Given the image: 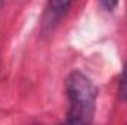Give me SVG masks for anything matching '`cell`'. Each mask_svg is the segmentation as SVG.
<instances>
[{"instance_id": "3957f363", "label": "cell", "mask_w": 127, "mask_h": 125, "mask_svg": "<svg viewBox=\"0 0 127 125\" xmlns=\"http://www.w3.org/2000/svg\"><path fill=\"white\" fill-rule=\"evenodd\" d=\"M120 97L127 102V66L124 68V72H123L121 81H120Z\"/></svg>"}, {"instance_id": "5b68a950", "label": "cell", "mask_w": 127, "mask_h": 125, "mask_svg": "<svg viewBox=\"0 0 127 125\" xmlns=\"http://www.w3.org/2000/svg\"><path fill=\"white\" fill-rule=\"evenodd\" d=\"M1 4H3V0H0V6H1Z\"/></svg>"}, {"instance_id": "6da1fadb", "label": "cell", "mask_w": 127, "mask_h": 125, "mask_svg": "<svg viewBox=\"0 0 127 125\" xmlns=\"http://www.w3.org/2000/svg\"><path fill=\"white\" fill-rule=\"evenodd\" d=\"M66 96L69 100L68 122L69 124H89L93 119L96 104L95 84L81 72L75 71L69 74L65 83Z\"/></svg>"}, {"instance_id": "277c9868", "label": "cell", "mask_w": 127, "mask_h": 125, "mask_svg": "<svg viewBox=\"0 0 127 125\" xmlns=\"http://www.w3.org/2000/svg\"><path fill=\"white\" fill-rule=\"evenodd\" d=\"M99 1H100V4L106 10H114L115 6H117V3H118V0H99Z\"/></svg>"}, {"instance_id": "7a4b0ae2", "label": "cell", "mask_w": 127, "mask_h": 125, "mask_svg": "<svg viewBox=\"0 0 127 125\" xmlns=\"http://www.w3.org/2000/svg\"><path fill=\"white\" fill-rule=\"evenodd\" d=\"M72 0H49V4H47V13H49V18L47 19H58L64 12L68 9V6L71 4ZM46 19V21H47Z\"/></svg>"}]
</instances>
